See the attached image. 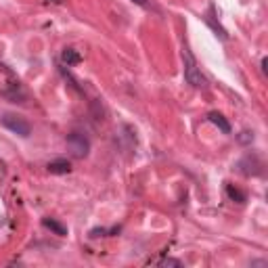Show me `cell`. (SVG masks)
<instances>
[{"mask_svg": "<svg viewBox=\"0 0 268 268\" xmlns=\"http://www.w3.org/2000/svg\"><path fill=\"white\" fill-rule=\"evenodd\" d=\"M42 226L44 228H48V231H53L57 237H65L67 235V228L61 224V222H57V220H53V218H44L42 220Z\"/></svg>", "mask_w": 268, "mask_h": 268, "instance_id": "52a82bcc", "label": "cell"}, {"mask_svg": "<svg viewBox=\"0 0 268 268\" xmlns=\"http://www.w3.org/2000/svg\"><path fill=\"white\" fill-rule=\"evenodd\" d=\"M159 266H182V262L174 258H164V260H159Z\"/></svg>", "mask_w": 268, "mask_h": 268, "instance_id": "30bf717a", "label": "cell"}, {"mask_svg": "<svg viewBox=\"0 0 268 268\" xmlns=\"http://www.w3.org/2000/svg\"><path fill=\"white\" fill-rule=\"evenodd\" d=\"M67 149L74 157L82 159V157L88 155V151H90V140H88L82 132H72L67 136Z\"/></svg>", "mask_w": 268, "mask_h": 268, "instance_id": "3957f363", "label": "cell"}, {"mask_svg": "<svg viewBox=\"0 0 268 268\" xmlns=\"http://www.w3.org/2000/svg\"><path fill=\"white\" fill-rule=\"evenodd\" d=\"M0 172H4V162H2V159H0Z\"/></svg>", "mask_w": 268, "mask_h": 268, "instance_id": "4fadbf2b", "label": "cell"}, {"mask_svg": "<svg viewBox=\"0 0 268 268\" xmlns=\"http://www.w3.org/2000/svg\"><path fill=\"white\" fill-rule=\"evenodd\" d=\"M46 168H48L50 174H69V172H72V164H69L67 159H55V162H50Z\"/></svg>", "mask_w": 268, "mask_h": 268, "instance_id": "5b68a950", "label": "cell"}, {"mask_svg": "<svg viewBox=\"0 0 268 268\" xmlns=\"http://www.w3.org/2000/svg\"><path fill=\"white\" fill-rule=\"evenodd\" d=\"M2 222H4V220H2V216H0V226H2Z\"/></svg>", "mask_w": 268, "mask_h": 268, "instance_id": "5bb4252c", "label": "cell"}, {"mask_svg": "<svg viewBox=\"0 0 268 268\" xmlns=\"http://www.w3.org/2000/svg\"><path fill=\"white\" fill-rule=\"evenodd\" d=\"M61 61L65 63V65H80V63H82V55L75 48H65L61 53Z\"/></svg>", "mask_w": 268, "mask_h": 268, "instance_id": "8992f818", "label": "cell"}, {"mask_svg": "<svg viewBox=\"0 0 268 268\" xmlns=\"http://www.w3.org/2000/svg\"><path fill=\"white\" fill-rule=\"evenodd\" d=\"M253 140V132H250V130H243L239 134V143H243V145H247V143H252Z\"/></svg>", "mask_w": 268, "mask_h": 268, "instance_id": "9c48e42d", "label": "cell"}, {"mask_svg": "<svg viewBox=\"0 0 268 268\" xmlns=\"http://www.w3.org/2000/svg\"><path fill=\"white\" fill-rule=\"evenodd\" d=\"M182 72H184V80L189 82L193 88H203L206 86V78L201 75V69L197 67V61H195V57L189 53L187 48L182 50Z\"/></svg>", "mask_w": 268, "mask_h": 268, "instance_id": "6da1fadb", "label": "cell"}, {"mask_svg": "<svg viewBox=\"0 0 268 268\" xmlns=\"http://www.w3.org/2000/svg\"><path fill=\"white\" fill-rule=\"evenodd\" d=\"M0 122H2L6 130H11L13 134H17V136H21V138H28L31 134V126L25 122L23 118L15 116V113H4V116L0 118Z\"/></svg>", "mask_w": 268, "mask_h": 268, "instance_id": "7a4b0ae2", "label": "cell"}, {"mask_svg": "<svg viewBox=\"0 0 268 268\" xmlns=\"http://www.w3.org/2000/svg\"><path fill=\"white\" fill-rule=\"evenodd\" d=\"M132 2L138 6H149V0H132Z\"/></svg>", "mask_w": 268, "mask_h": 268, "instance_id": "8fae6325", "label": "cell"}, {"mask_svg": "<svg viewBox=\"0 0 268 268\" xmlns=\"http://www.w3.org/2000/svg\"><path fill=\"white\" fill-rule=\"evenodd\" d=\"M226 195H228V199H231V201H237V203H245L247 201V195L241 189L233 187V184H226Z\"/></svg>", "mask_w": 268, "mask_h": 268, "instance_id": "ba28073f", "label": "cell"}, {"mask_svg": "<svg viewBox=\"0 0 268 268\" xmlns=\"http://www.w3.org/2000/svg\"><path fill=\"white\" fill-rule=\"evenodd\" d=\"M46 2H53V4H61L63 0H46Z\"/></svg>", "mask_w": 268, "mask_h": 268, "instance_id": "7c38bea8", "label": "cell"}, {"mask_svg": "<svg viewBox=\"0 0 268 268\" xmlns=\"http://www.w3.org/2000/svg\"><path fill=\"white\" fill-rule=\"evenodd\" d=\"M0 67H2V65H0Z\"/></svg>", "mask_w": 268, "mask_h": 268, "instance_id": "9a60e30c", "label": "cell"}, {"mask_svg": "<svg viewBox=\"0 0 268 268\" xmlns=\"http://www.w3.org/2000/svg\"><path fill=\"white\" fill-rule=\"evenodd\" d=\"M208 119H209V122H212L214 126H216V128H218L220 132H224V134H231V124H228V119L224 118V116H222V113H218V111H212V113H209V116H208Z\"/></svg>", "mask_w": 268, "mask_h": 268, "instance_id": "277c9868", "label": "cell"}]
</instances>
